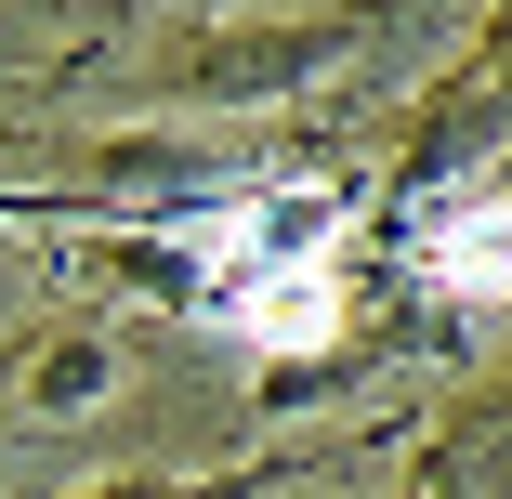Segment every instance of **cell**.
I'll list each match as a JSON object with an SVG mask.
<instances>
[{
  "label": "cell",
  "instance_id": "6da1fadb",
  "mask_svg": "<svg viewBox=\"0 0 512 499\" xmlns=\"http://www.w3.org/2000/svg\"><path fill=\"white\" fill-rule=\"evenodd\" d=\"M197 263L224 276V316L263 355H316L342 329V197L329 184H263L250 211H211Z\"/></svg>",
  "mask_w": 512,
  "mask_h": 499
},
{
  "label": "cell",
  "instance_id": "7a4b0ae2",
  "mask_svg": "<svg viewBox=\"0 0 512 499\" xmlns=\"http://www.w3.org/2000/svg\"><path fill=\"white\" fill-rule=\"evenodd\" d=\"M421 263H434L447 303H512V211H447Z\"/></svg>",
  "mask_w": 512,
  "mask_h": 499
}]
</instances>
